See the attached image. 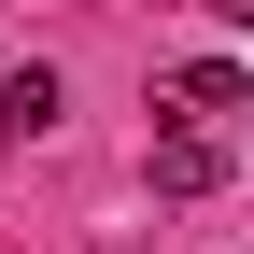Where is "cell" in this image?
I'll return each instance as SVG.
<instances>
[{"label":"cell","mask_w":254,"mask_h":254,"mask_svg":"<svg viewBox=\"0 0 254 254\" xmlns=\"http://www.w3.org/2000/svg\"><path fill=\"white\" fill-rule=\"evenodd\" d=\"M226 113H254V85L226 71V57H184L170 71V127H226Z\"/></svg>","instance_id":"obj_1"},{"label":"cell","mask_w":254,"mask_h":254,"mask_svg":"<svg viewBox=\"0 0 254 254\" xmlns=\"http://www.w3.org/2000/svg\"><path fill=\"white\" fill-rule=\"evenodd\" d=\"M226 184V127H170L155 141V198H212Z\"/></svg>","instance_id":"obj_2"},{"label":"cell","mask_w":254,"mask_h":254,"mask_svg":"<svg viewBox=\"0 0 254 254\" xmlns=\"http://www.w3.org/2000/svg\"><path fill=\"white\" fill-rule=\"evenodd\" d=\"M57 113H71V85L28 57V71H0V141H57Z\"/></svg>","instance_id":"obj_3"},{"label":"cell","mask_w":254,"mask_h":254,"mask_svg":"<svg viewBox=\"0 0 254 254\" xmlns=\"http://www.w3.org/2000/svg\"><path fill=\"white\" fill-rule=\"evenodd\" d=\"M212 14H226V28H254V0H212Z\"/></svg>","instance_id":"obj_4"}]
</instances>
